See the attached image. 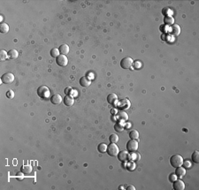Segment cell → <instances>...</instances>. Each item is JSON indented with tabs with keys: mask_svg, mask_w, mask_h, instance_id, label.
Listing matches in <instances>:
<instances>
[{
	"mask_svg": "<svg viewBox=\"0 0 199 190\" xmlns=\"http://www.w3.org/2000/svg\"><path fill=\"white\" fill-rule=\"evenodd\" d=\"M183 158H182V156L180 155H173L170 158V164L173 167L177 168L179 166H182L183 164Z\"/></svg>",
	"mask_w": 199,
	"mask_h": 190,
	"instance_id": "obj_1",
	"label": "cell"
},
{
	"mask_svg": "<svg viewBox=\"0 0 199 190\" xmlns=\"http://www.w3.org/2000/svg\"><path fill=\"white\" fill-rule=\"evenodd\" d=\"M37 95L39 96V97L43 98V99H47L51 96V92L50 89L46 86H41L37 89Z\"/></svg>",
	"mask_w": 199,
	"mask_h": 190,
	"instance_id": "obj_2",
	"label": "cell"
},
{
	"mask_svg": "<svg viewBox=\"0 0 199 190\" xmlns=\"http://www.w3.org/2000/svg\"><path fill=\"white\" fill-rule=\"evenodd\" d=\"M107 154H108L109 156H111V157H116V156H118V154H119V148H118V146L115 144V143H111L110 145H108L107 146Z\"/></svg>",
	"mask_w": 199,
	"mask_h": 190,
	"instance_id": "obj_3",
	"label": "cell"
},
{
	"mask_svg": "<svg viewBox=\"0 0 199 190\" xmlns=\"http://www.w3.org/2000/svg\"><path fill=\"white\" fill-rule=\"evenodd\" d=\"M127 150L128 152H135L138 150V141L133 139L128 141L127 143Z\"/></svg>",
	"mask_w": 199,
	"mask_h": 190,
	"instance_id": "obj_4",
	"label": "cell"
},
{
	"mask_svg": "<svg viewBox=\"0 0 199 190\" xmlns=\"http://www.w3.org/2000/svg\"><path fill=\"white\" fill-rule=\"evenodd\" d=\"M14 79H15V77H14V75L12 73H6L2 75L1 81L5 84H10L13 81Z\"/></svg>",
	"mask_w": 199,
	"mask_h": 190,
	"instance_id": "obj_5",
	"label": "cell"
},
{
	"mask_svg": "<svg viewBox=\"0 0 199 190\" xmlns=\"http://www.w3.org/2000/svg\"><path fill=\"white\" fill-rule=\"evenodd\" d=\"M133 64V59L129 57H126V58H122L121 61V66L123 69H128Z\"/></svg>",
	"mask_w": 199,
	"mask_h": 190,
	"instance_id": "obj_6",
	"label": "cell"
},
{
	"mask_svg": "<svg viewBox=\"0 0 199 190\" xmlns=\"http://www.w3.org/2000/svg\"><path fill=\"white\" fill-rule=\"evenodd\" d=\"M118 159L120 161H121V162H127V161H128L130 159L129 153L125 151V150L119 152V154H118Z\"/></svg>",
	"mask_w": 199,
	"mask_h": 190,
	"instance_id": "obj_7",
	"label": "cell"
},
{
	"mask_svg": "<svg viewBox=\"0 0 199 190\" xmlns=\"http://www.w3.org/2000/svg\"><path fill=\"white\" fill-rule=\"evenodd\" d=\"M56 62H57V64H58L59 66H66V65L68 64V59H67V58L66 57V55H61V54H60L59 56L57 58Z\"/></svg>",
	"mask_w": 199,
	"mask_h": 190,
	"instance_id": "obj_8",
	"label": "cell"
},
{
	"mask_svg": "<svg viewBox=\"0 0 199 190\" xmlns=\"http://www.w3.org/2000/svg\"><path fill=\"white\" fill-rule=\"evenodd\" d=\"M173 187L175 190H183L185 189V183L181 180H176L175 181H173Z\"/></svg>",
	"mask_w": 199,
	"mask_h": 190,
	"instance_id": "obj_9",
	"label": "cell"
},
{
	"mask_svg": "<svg viewBox=\"0 0 199 190\" xmlns=\"http://www.w3.org/2000/svg\"><path fill=\"white\" fill-rule=\"evenodd\" d=\"M80 84H81V86H82V87H89V86L91 84V80L89 77L82 76V78L80 79Z\"/></svg>",
	"mask_w": 199,
	"mask_h": 190,
	"instance_id": "obj_10",
	"label": "cell"
},
{
	"mask_svg": "<svg viewBox=\"0 0 199 190\" xmlns=\"http://www.w3.org/2000/svg\"><path fill=\"white\" fill-rule=\"evenodd\" d=\"M51 102L53 103V104H59V103L62 102L61 96L58 95V94L53 95V96H51Z\"/></svg>",
	"mask_w": 199,
	"mask_h": 190,
	"instance_id": "obj_11",
	"label": "cell"
},
{
	"mask_svg": "<svg viewBox=\"0 0 199 190\" xmlns=\"http://www.w3.org/2000/svg\"><path fill=\"white\" fill-rule=\"evenodd\" d=\"M175 174H176L177 177L179 178H182L183 177L184 175L186 174V170L184 167H182V166H179V167L176 168V171H175Z\"/></svg>",
	"mask_w": 199,
	"mask_h": 190,
	"instance_id": "obj_12",
	"label": "cell"
},
{
	"mask_svg": "<svg viewBox=\"0 0 199 190\" xmlns=\"http://www.w3.org/2000/svg\"><path fill=\"white\" fill-rule=\"evenodd\" d=\"M58 51H59V53L61 55H66L69 52V46L67 44H62L58 48Z\"/></svg>",
	"mask_w": 199,
	"mask_h": 190,
	"instance_id": "obj_13",
	"label": "cell"
},
{
	"mask_svg": "<svg viewBox=\"0 0 199 190\" xmlns=\"http://www.w3.org/2000/svg\"><path fill=\"white\" fill-rule=\"evenodd\" d=\"M74 103V100H73V97L71 96H66L65 98H64V103L66 105V106H72Z\"/></svg>",
	"mask_w": 199,
	"mask_h": 190,
	"instance_id": "obj_14",
	"label": "cell"
},
{
	"mask_svg": "<svg viewBox=\"0 0 199 190\" xmlns=\"http://www.w3.org/2000/svg\"><path fill=\"white\" fill-rule=\"evenodd\" d=\"M118 97L115 94H110L107 96V102H108L110 104H114V103H117Z\"/></svg>",
	"mask_w": 199,
	"mask_h": 190,
	"instance_id": "obj_15",
	"label": "cell"
},
{
	"mask_svg": "<svg viewBox=\"0 0 199 190\" xmlns=\"http://www.w3.org/2000/svg\"><path fill=\"white\" fill-rule=\"evenodd\" d=\"M171 29H172V32L171 33L173 34V35H179L181 33V28L179 25H172L171 27Z\"/></svg>",
	"mask_w": 199,
	"mask_h": 190,
	"instance_id": "obj_16",
	"label": "cell"
},
{
	"mask_svg": "<svg viewBox=\"0 0 199 190\" xmlns=\"http://www.w3.org/2000/svg\"><path fill=\"white\" fill-rule=\"evenodd\" d=\"M21 173H24V174H29V173L32 172V167L30 165H27V164H25V165L21 166Z\"/></svg>",
	"mask_w": 199,
	"mask_h": 190,
	"instance_id": "obj_17",
	"label": "cell"
},
{
	"mask_svg": "<svg viewBox=\"0 0 199 190\" xmlns=\"http://www.w3.org/2000/svg\"><path fill=\"white\" fill-rule=\"evenodd\" d=\"M18 56H19V53L16 50H10L8 51V57L11 59H15L18 58Z\"/></svg>",
	"mask_w": 199,
	"mask_h": 190,
	"instance_id": "obj_18",
	"label": "cell"
},
{
	"mask_svg": "<svg viewBox=\"0 0 199 190\" xmlns=\"http://www.w3.org/2000/svg\"><path fill=\"white\" fill-rule=\"evenodd\" d=\"M118 118H119V119H121V120H127L128 118V116L125 112H123V111H120V112H118Z\"/></svg>",
	"mask_w": 199,
	"mask_h": 190,
	"instance_id": "obj_19",
	"label": "cell"
},
{
	"mask_svg": "<svg viewBox=\"0 0 199 190\" xmlns=\"http://www.w3.org/2000/svg\"><path fill=\"white\" fill-rule=\"evenodd\" d=\"M164 22H165V24L171 26V25H173V23H174V19H173L172 16H166V17L164 19Z\"/></svg>",
	"mask_w": 199,
	"mask_h": 190,
	"instance_id": "obj_20",
	"label": "cell"
},
{
	"mask_svg": "<svg viewBox=\"0 0 199 190\" xmlns=\"http://www.w3.org/2000/svg\"><path fill=\"white\" fill-rule=\"evenodd\" d=\"M9 31V26L6 24V23H2L0 25V32L2 34H5Z\"/></svg>",
	"mask_w": 199,
	"mask_h": 190,
	"instance_id": "obj_21",
	"label": "cell"
},
{
	"mask_svg": "<svg viewBox=\"0 0 199 190\" xmlns=\"http://www.w3.org/2000/svg\"><path fill=\"white\" fill-rule=\"evenodd\" d=\"M106 150H107V145L105 143H100L97 146V150L100 153H105V152H106Z\"/></svg>",
	"mask_w": 199,
	"mask_h": 190,
	"instance_id": "obj_22",
	"label": "cell"
},
{
	"mask_svg": "<svg viewBox=\"0 0 199 190\" xmlns=\"http://www.w3.org/2000/svg\"><path fill=\"white\" fill-rule=\"evenodd\" d=\"M130 105V102L129 100L128 99H123L122 101L121 102V103H120V106L121 107V108H128Z\"/></svg>",
	"mask_w": 199,
	"mask_h": 190,
	"instance_id": "obj_23",
	"label": "cell"
},
{
	"mask_svg": "<svg viewBox=\"0 0 199 190\" xmlns=\"http://www.w3.org/2000/svg\"><path fill=\"white\" fill-rule=\"evenodd\" d=\"M129 137L133 140H136L139 138V133L138 131L136 130H132L131 132L129 133Z\"/></svg>",
	"mask_w": 199,
	"mask_h": 190,
	"instance_id": "obj_24",
	"label": "cell"
},
{
	"mask_svg": "<svg viewBox=\"0 0 199 190\" xmlns=\"http://www.w3.org/2000/svg\"><path fill=\"white\" fill-rule=\"evenodd\" d=\"M192 161L194 163H196V164H198L199 163V152L197 150H196V151L192 154Z\"/></svg>",
	"mask_w": 199,
	"mask_h": 190,
	"instance_id": "obj_25",
	"label": "cell"
},
{
	"mask_svg": "<svg viewBox=\"0 0 199 190\" xmlns=\"http://www.w3.org/2000/svg\"><path fill=\"white\" fill-rule=\"evenodd\" d=\"M51 56L52 57V58H58V56L60 55L59 53V51H58V49H57V48H54V49L51 50Z\"/></svg>",
	"mask_w": 199,
	"mask_h": 190,
	"instance_id": "obj_26",
	"label": "cell"
},
{
	"mask_svg": "<svg viewBox=\"0 0 199 190\" xmlns=\"http://www.w3.org/2000/svg\"><path fill=\"white\" fill-rule=\"evenodd\" d=\"M109 141H111V143H116L119 141V136L117 134H111L110 137H109Z\"/></svg>",
	"mask_w": 199,
	"mask_h": 190,
	"instance_id": "obj_27",
	"label": "cell"
},
{
	"mask_svg": "<svg viewBox=\"0 0 199 190\" xmlns=\"http://www.w3.org/2000/svg\"><path fill=\"white\" fill-rule=\"evenodd\" d=\"M0 58H1L2 61H5L8 58V52H6L5 50H1V51H0Z\"/></svg>",
	"mask_w": 199,
	"mask_h": 190,
	"instance_id": "obj_28",
	"label": "cell"
},
{
	"mask_svg": "<svg viewBox=\"0 0 199 190\" xmlns=\"http://www.w3.org/2000/svg\"><path fill=\"white\" fill-rule=\"evenodd\" d=\"M114 130L117 131V132H119V133H121L123 131V126L121 124V123H116V124L114 125Z\"/></svg>",
	"mask_w": 199,
	"mask_h": 190,
	"instance_id": "obj_29",
	"label": "cell"
},
{
	"mask_svg": "<svg viewBox=\"0 0 199 190\" xmlns=\"http://www.w3.org/2000/svg\"><path fill=\"white\" fill-rule=\"evenodd\" d=\"M72 93H73V89H72V88L67 87L66 89H65V94L66 95V96H71Z\"/></svg>",
	"mask_w": 199,
	"mask_h": 190,
	"instance_id": "obj_30",
	"label": "cell"
},
{
	"mask_svg": "<svg viewBox=\"0 0 199 190\" xmlns=\"http://www.w3.org/2000/svg\"><path fill=\"white\" fill-rule=\"evenodd\" d=\"M182 164L184 165V168H185V169H186V168L188 169V168H190L191 167V163L189 162V160L183 161V164Z\"/></svg>",
	"mask_w": 199,
	"mask_h": 190,
	"instance_id": "obj_31",
	"label": "cell"
},
{
	"mask_svg": "<svg viewBox=\"0 0 199 190\" xmlns=\"http://www.w3.org/2000/svg\"><path fill=\"white\" fill-rule=\"evenodd\" d=\"M176 180H177V176H176V174H175V173H174V174H171V175L169 176V180H170L171 182L175 181Z\"/></svg>",
	"mask_w": 199,
	"mask_h": 190,
	"instance_id": "obj_32",
	"label": "cell"
},
{
	"mask_svg": "<svg viewBox=\"0 0 199 190\" xmlns=\"http://www.w3.org/2000/svg\"><path fill=\"white\" fill-rule=\"evenodd\" d=\"M13 96H14V93H13V91H12V90H8L6 92V96L8 98H12L13 97Z\"/></svg>",
	"mask_w": 199,
	"mask_h": 190,
	"instance_id": "obj_33",
	"label": "cell"
},
{
	"mask_svg": "<svg viewBox=\"0 0 199 190\" xmlns=\"http://www.w3.org/2000/svg\"><path fill=\"white\" fill-rule=\"evenodd\" d=\"M134 68H136V69H139V68H141V66H142V63L140 61H135L134 63Z\"/></svg>",
	"mask_w": 199,
	"mask_h": 190,
	"instance_id": "obj_34",
	"label": "cell"
},
{
	"mask_svg": "<svg viewBox=\"0 0 199 190\" xmlns=\"http://www.w3.org/2000/svg\"><path fill=\"white\" fill-rule=\"evenodd\" d=\"M127 189L128 190H135V187H134V186H128Z\"/></svg>",
	"mask_w": 199,
	"mask_h": 190,
	"instance_id": "obj_35",
	"label": "cell"
},
{
	"mask_svg": "<svg viewBox=\"0 0 199 190\" xmlns=\"http://www.w3.org/2000/svg\"><path fill=\"white\" fill-rule=\"evenodd\" d=\"M116 112H117V111H116L115 109H112V113H116Z\"/></svg>",
	"mask_w": 199,
	"mask_h": 190,
	"instance_id": "obj_36",
	"label": "cell"
},
{
	"mask_svg": "<svg viewBox=\"0 0 199 190\" xmlns=\"http://www.w3.org/2000/svg\"><path fill=\"white\" fill-rule=\"evenodd\" d=\"M127 124H128V125H127V126H126L127 128H128V127H130V123H127Z\"/></svg>",
	"mask_w": 199,
	"mask_h": 190,
	"instance_id": "obj_37",
	"label": "cell"
}]
</instances>
